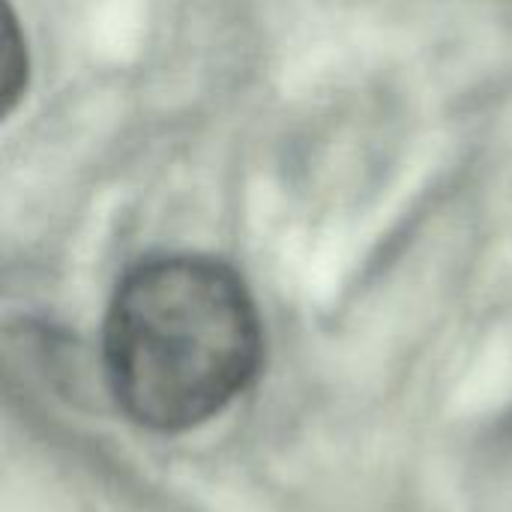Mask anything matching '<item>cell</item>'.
<instances>
[{"mask_svg":"<svg viewBox=\"0 0 512 512\" xmlns=\"http://www.w3.org/2000/svg\"><path fill=\"white\" fill-rule=\"evenodd\" d=\"M261 324L237 273L195 255L156 258L117 288L105 369L120 408L156 432L195 429L255 378Z\"/></svg>","mask_w":512,"mask_h":512,"instance_id":"cell-1","label":"cell"}]
</instances>
